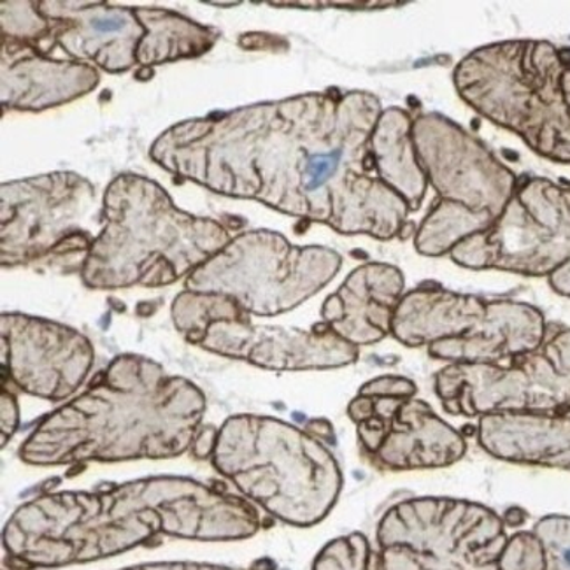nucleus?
Listing matches in <instances>:
<instances>
[{
	"mask_svg": "<svg viewBox=\"0 0 570 570\" xmlns=\"http://www.w3.org/2000/svg\"><path fill=\"white\" fill-rule=\"evenodd\" d=\"M262 518L248 500L200 481L158 475L100 492L46 493L9 518L2 542L18 569H55L116 557L158 538H253Z\"/></svg>",
	"mask_w": 570,
	"mask_h": 570,
	"instance_id": "1",
	"label": "nucleus"
},
{
	"mask_svg": "<svg viewBox=\"0 0 570 570\" xmlns=\"http://www.w3.org/2000/svg\"><path fill=\"white\" fill-rule=\"evenodd\" d=\"M264 149L257 160L264 203L323 222L343 234L392 239L410 207L385 183L371 178L368 141L380 102L374 97H302L264 106Z\"/></svg>",
	"mask_w": 570,
	"mask_h": 570,
	"instance_id": "2",
	"label": "nucleus"
},
{
	"mask_svg": "<svg viewBox=\"0 0 570 570\" xmlns=\"http://www.w3.org/2000/svg\"><path fill=\"white\" fill-rule=\"evenodd\" d=\"M203 393L160 365L121 356L100 383L45 417L23 444L30 465L176 459L194 446Z\"/></svg>",
	"mask_w": 570,
	"mask_h": 570,
	"instance_id": "3",
	"label": "nucleus"
},
{
	"mask_svg": "<svg viewBox=\"0 0 570 570\" xmlns=\"http://www.w3.org/2000/svg\"><path fill=\"white\" fill-rule=\"evenodd\" d=\"M213 465L246 499L288 525H316L340 499V463L318 438L277 417L239 414L218 430Z\"/></svg>",
	"mask_w": 570,
	"mask_h": 570,
	"instance_id": "4",
	"label": "nucleus"
},
{
	"mask_svg": "<svg viewBox=\"0 0 570 570\" xmlns=\"http://www.w3.org/2000/svg\"><path fill=\"white\" fill-rule=\"evenodd\" d=\"M504 521L468 500L423 497L393 505L377 527L380 551L362 533L328 542L313 570H499Z\"/></svg>",
	"mask_w": 570,
	"mask_h": 570,
	"instance_id": "5",
	"label": "nucleus"
},
{
	"mask_svg": "<svg viewBox=\"0 0 570 570\" xmlns=\"http://www.w3.org/2000/svg\"><path fill=\"white\" fill-rule=\"evenodd\" d=\"M460 97L532 151L570 166V62L546 41L483 46L455 69Z\"/></svg>",
	"mask_w": 570,
	"mask_h": 570,
	"instance_id": "6",
	"label": "nucleus"
},
{
	"mask_svg": "<svg viewBox=\"0 0 570 570\" xmlns=\"http://www.w3.org/2000/svg\"><path fill=\"white\" fill-rule=\"evenodd\" d=\"M341 267L331 249L295 248L271 234L246 237L191 276L190 288L227 295L246 313L294 309L327 285Z\"/></svg>",
	"mask_w": 570,
	"mask_h": 570,
	"instance_id": "7",
	"label": "nucleus"
},
{
	"mask_svg": "<svg viewBox=\"0 0 570 570\" xmlns=\"http://www.w3.org/2000/svg\"><path fill=\"white\" fill-rule=\"evenodd\" d=\"M435 393L451 416L570 411V328L505 364H450Z\"/></svg>",
	"mask_w": 570,
	"mask_h": 570,
	"instance_id": "8",
	"label": "nucleus"
},
{
	"mask_svg": "<svg viewBox=\"0 0 570 570\" xmlns=\"http://www.w3.org/2000/svg\"><path fill=\"white\" fill-rule=\"evenodd\" d=\"M474 271L550 277L570 261V186L544 178L518 183L495 224L450 253Z\"/></svg>",
	"mask_w": 570,
	"mask_h": 570,
	"instance_id": "9",
	"label": "nucleus"
},
{
	"mask_svg": "<svg viewBox=\"0 0 570 570\" xmlns=\"http://www.w3.org/2000/svg\"><path fill=\"white\" fill-rule=\"evenodd\" d=\"M414 393L413 381L383 376L362 386L347 407L365 453L386 471L448 468L468 451L459 430Z\"/></svg>",
	"mask_w": 570,
	"mask_h": 570,
	"instance_id": "10",
	"label": "nucleus"
},
{
	"mask_svg": "<svg viewBox=\"0 0 570 570\" xmlns=\"http://www.w3.org/2000/svg\"><path fill=\"white\" fill-rule=\"evenodd\" d=\"M188 320L199 334L195 343L265 368L343 367L358 358V350L328 328L306 332L253 325L248 313L227 295L200 294L191 302Z\"/></svg>",
	"mask_w": 570,
	"mask_h": 570,
	"instance_id": "11",
	"label": "nucleus"
},
{
	"mask_svg": "<svg viewBox=\"0 0 570 570\" xmlns=\"http://www.w3.org/2000/svg\"><path fill=\"white\" fill-rule=\"evenodd\" d=\"M413 142L426 183L439 195L438 204L495 224L517 191L513 170L441 115L420 116L413 124Z\"/></svg>",
	"mask_w": 570,
	"mask_h": 570,
	"instance_id": "12",
	"label": "nucleus"
},
{
	"mask_svg": "<svg viewBox=\"0 0 570 570\" xmlns=\"http://www.w3.org/2000/svg\"><path fill=\"white\" fill-rule=\"evenodd\" d=\"M2 341L4 365L14 383L38 397H69L90 371V344L83 335L62 325L6 314Z\"/></svg>",
	"mask_w": 570,
	"mask_h": 570,
	"instance_id": "13",
	"label": "nucleus"
},
{
	"mask_svg": "<svg viewBox=\"0 0 570 570\" xmlns=\"http://www.w3.org/2000/svg\"><path fill=\"white\" fill-rule=\"evenodd\" d=\"M404 276L386 264L362 265L323 306L325 327L353 346L380 343L392 334Z\"/></svg>",
	"mask_w": 570,
	"mask_h": 570,
	"instance_id": "14",
	"label": "nucleus"
},
{
	"mask_svg": "<svg viewBox=\"0 0 570 570\" xmlns=\"http://www.w3.org/2000/svg\"><path fill=\"white\" fill-rule=\"evenodd\" d=\"M548 337V325L538 307L514 301H488L480 325L460 340L429 346L432 358L450 364H505L535 352Z\"/></svg>",
	"mask_w": 570,
	"mask_h": 570,
	"instance_id": "15",
	"label": "nucleus"
},
{
	"mask_svg": "<svg viewBox=\"0 0 570 570\" xmlns=\"http://www.w3.org/2000/svg\"><path fill=\"white\" fill-rule=\"evenodd\" d=\"M478 442L493 459L570 471V411L484 414Z\"/></svg>",
	"mask_w": 570,
	"mask_h": 570,
	"instance_id": "16",
	"label": "nucleus"
},
{
	"mask_svg": "<svg viewBox=\"0 0 570 570\" xmlns=\"http://www.w3.org/2000/svg\"><path fill=\"white\" fill-rule=\"evenodd\" d=\"M487 309L488 301L472 295L455 294L438 286L413 289L399 302L392 334L410 347L460 340L480 325Z\"/></svg>",
	"mask_w": 570,
	"mask_h": 570,
	"instance_id": "17",
	"label": "nucleus"
},
{
	"mask_svg": "<svg viewBox=\"0 0 570 570\" xmlns=\"http://www.w3.org/2000/svg\"><path fill=\"white\" fill-rule=\"evenodd\" d=\"M381 181L416 212L426 191V178L413 142V124L401 109H390L372 136Z\"/></svg>",
	"mask_w": 570,
	"mask_h": 570,
	"instance_id": "18",
	"label": "nucleus"
},
{
	"mask_svg": "<svg viewBox=\"0 0 570 570\" xmlns=\"http://www.w3.org/2000/svg\"><path fill=\"white\" fill-rule=\"evenodd\" d=\"M544 557V570H570V517H544L533 525Z\"/></svg>",
	"mask_w": 570,
	"mask_h": 570,
	"instance_id": "19",
	"label": "nucleus"
},
{
	"mask_svg": "<svg viewBox=\"0 0 570 570\" xmlns=\"http://www.w3.org/2000/svg\"><path fill=\"white\" fill-rule=\"evenodd\" d=\"M499 570H544V557L532 532H518L508 539L500 554Z\"/></svg>",
	"mask_w": 570,
	"mask_h": 570,
	"instance_id": "20",
	"label": "nucleus"
},
{
	"mask_svg": "<svg viewBox=\"0 0 570 570\" xmlns=\"http://www.w3.org/2000/svg\"><path fill=\"white\" fill-rule=\"evenodd\" d=\"M121 570H243L234 567L213 566V563L197 562H160L145 563V566L127 567Z\"/></svg>",
	"mask_w": 570,
	"mask_h": 570,
	"instance_id": "21",
	"label": "nucleus"
},
{
	"mask_svg": "<svg viewBox=\"0 0 570 570\" xmlns=\"http://www.w3.org/2000/svg\"><path fill=\"white\" fill-rule=\"evenodd\" d=\"M18 422L20 420H18L17 402L8 392H4L2 395V446H6L8 439L13 438Z\"/></svg>",
	"mask_w": 570,
	"mask_h": 570,
	"instance_id": "22",
	"label": "nucleus"
},
{
	"mask_svg": "<svg viewBox=\"0 0 570 570\" xmlns=\"http://www.w3.org/2000/svg\"><path fill=\"white\" fill-rule=\"evenodd\" d=\"M216 438H218V430L213 426L199 430V434L195 438L194 446H191V456L195 460H206L207 456L213 455L215 450Z\"/></svg>",
	"mask_w": 570,
	"mask_h": 570,
	"instance_id": "23",
	"label": "nucleus"
},
{
	"mask_svg": "<svg viewBox=\"0 0 570 570\" xmlns=\"http://www.w3.org/2000/svg\"><path fill=\"white\" fill-rule=\"evenodd\" d=\"M550 285L558 295L570 298V261L566 262L557 273L551 274Z\"/></svg>",
	"mask_w": 570,
	"mask_h": 570,
	"instance_id": "24",
	"label": "nucleus"
}]
</instances>
